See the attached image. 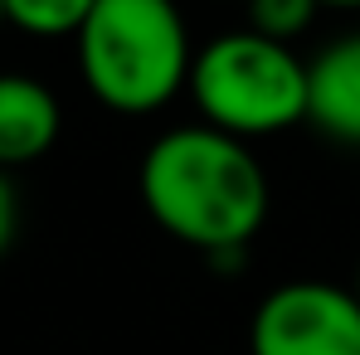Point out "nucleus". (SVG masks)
I'll return each mask as SVG.
<instances>
[{
  "label": "nucleus",
  "mask_w": 360,
  "mask_h": 355,
  "mask_svg": "<svg viewBox=\"0 0 360 355\" xmlns=\"http://www.w3.org/2000/svg\"><path fill=\"white\" fill-rule=\"evenodd\" d=\"M141 205L161 234L200 253H243L268 219V176L248 141L205 122L161 131L136 171Z\"/></svg>",
  "instance_id": "nucleus-1"
},
{
  "label": "nucleus",
  "mask_w": 360,
  "mask_h": 355,
  "mask_svg": "<svg viewBox=\"0 0 360 355\" xmlns=\"http://www.w3.org/2000/svg\"><path fill=\"white\" fill-rule=\"evenodd\" d=\"M73 44L88 93L122 117L166 108L195 63L176 0H98Z\"/></svg>",
  "instance_id": "nucleus-2"
},
{
  "label": "nucleus",
  "mask_w": 360,
  "mask_h": 355,
  "mask_svg": "<svg viewBox=\"0 0 360 355\" xmlns=\"http://www.w3.org/2000/svg\"><path fill=\"white\" fill-rule=\"evenodd\" d=\"M185 93L195 98L200 122L224 136H273L307 122V59L292 54V44L234 30L195 54Z\"/></svg>",
  "instance_id": "nucleus-3"
},
{
  "label": "nucleus",
  "mask_w": 360,
  "mask_h": 355,
  "mask_svg": "<svg viewBox=\"0 0 360 355\" xmlns=\"http://www.w3.org/2000/svg\"><path fill=\"white\" fill-rule=\"evenodd\" d=\"M253 355H360V297L336 283H283L258 302Z\"/></svg>",
  "instance_id": "nucleus-4"
},
{
  "label": "nucleus",
  "mask_w": 360,
  "mask_h": 355,
  "mask_svg": "<svg viewBox=\"0 0 360 355\" xmlns=\"http://www.w3.org/2000/svg\"><path fill=\"white\" fill-rule=\"evenodd\" d=\"M307 122L326 141L360 146V34H341L307 59Z\"/></svg>",
  "instance_id": "nucleus-5"
},
{
  "label": "nucleus",
  "mask_w": 360,
  "mask_h": 355,
  "mask_svg": "<svg viewBox=\"0 0 360 355\" xmlns=\"http://www.w3.org/2000/svg\"><path fill=\"white\" fill-rule=\"evenodd\" d=\"M63 131L59 98L30 73H0V171L54 151Z\"/></svg>",
  "instance_id": "nucleus-6"
},
{
  "label": "nucleus",
  "mask_w": 360,
  "mask_h": 355,
  "mask_svg": "<svg viewBox=\"0 0 360 355\" xmlns=\"http://www.w3.org/2000/svg\"><path fill=\"white\" fill-rule=\"evenodd\" d=\"M98 0H5V20L34 39H78Z\"/></svg>",
  "instance_id": "nucleus-7"
},
{
  "label": "nucleus",
  "mask_w": 360,
  "mask_h": 355,
  "mask_svg": "<svg viewBox=\"0 0 360 355\" xmlns=\"http://www.w3.org/2000/svg\"><path fill=\"white\" fill-rule=\"evenodd\" d=\"M248 30L263 34V39H278V44H292L302 30L316 20V0H248Z\"/></svg>",
  "instance_id": "nucleus-8"
},
{
  "label": "nucleus",
  "mask_w": 360,
  "mask_h": 355,
  "mask_svg": "<svg viewBox=\"0 0 360 355\" xmlns=\"http://www.w3.org/2000/svg\"><path fill=\"white\" fill-rule=\"evenodd\" d=\"M15 224H20V200H15V185H10V176L0 171V253L10 248Z\"/></svg>",
  "instance_id": "nucleus-9"
},
{
  "label": "nucleus",
  "mask_w": 360,
  "mask_h": 355,
  "mask_svg": "<svg viewBox=\"0 0 360 355\" xmlns=\"http://www.w3.org/2000/svg\"><path fill=\"white\" fill-rule=\"evenodd\" d=\"M321 10H360V0H316Z\"/></svg>",
  "instance_id": "nucleus-10"
},
{
  "label": "nucleus",
  "mask_w": 360,
  "mask_h": 355,
  "mask_svg": "<svg viewBox=\"0 0 360 355\" xmlns=\"http://www.w3.org/2000/svg\"><path fill=\"white\" fill-rule=\"evenodd\" d=\"M0 25H5V0H0Z\"/></svg>",
  "instance_id": "nucleus-11"
},
{
  "label": "nucleus",
  "mask_w": 360,
  "mask_h": 355,
  "mask_svg": "<svg viewBox=\"0 0 360 355\" xmlns=\"http://www.w3.org/2000/svg\"><path fill=\"white\" fill-rule=\"evenodd\" d=\"M224 5H248V0H224Z\"/></svg>",
  "instance_id": "nucleus-12"
},
{
  "label": "nucleus",
  "mask_w": 360,
  "mask_h": 355,
  "mask_svg": "<svg viewBox=\"0 0 360 355\" xmlns=\"http://www.w3.org/2000/svg\"><path fill=\"white\" fill-rule=\"evenodd\" d=\"M356 297H360V283H356Z\"/></svg>",
  "instance_id": "nucleus-13"
}]
</instances>
